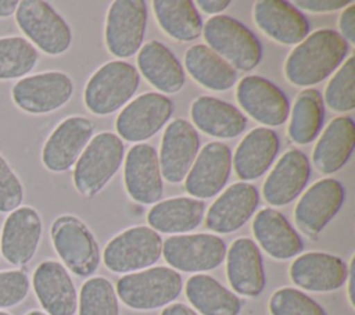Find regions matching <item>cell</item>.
Instances as JSON below:
<instances>
[{"mask_svg":"<svg viewBox=\"0 0 355 315\" xmlns=\"http://www.w3.org/2000/svg\"><path fill=\"white\" fill-rule=\"evenodd\" d=\"M252 233L259 247L275 259L298 255L304 243L287 218L275 208L261 210L252 221Z\"/></svg>","mask_w":355,"mask_h":315,"instance_id":"484cf974","label":"cell"},{"mask_svg":"<svg viewBox=\"0 0 355 315\" xmlns=\"http://www.w3.org/2000/svg\"><path fill=\"white\" fill-rule=\"evenodd\" d=\"M236 97L240 107L262 125L279 126L288 118L290 104L286 94L262 76H244L237 85Z\"/></svg>","mask_w":355,"mask_h":315,"instance_id":"e0dca14e","label":"cell"},{"mask_svg":"<svg viewBox=\"0 0 355 315\" xmlns=\"http://www.w3.org/2000/svg\"><path fill=\"white\" fill-rule=\"evenodd\" d=\"M184 294L198 315H239L243 307L233 291L205 273L190 276Z\"/></svg>","mask_w":355,"mask_h":315,"instance_id":"1f68e13d","label":"cell"},{"mask_svg":"<svg viewBox=\"0 0 355 315\" xmlns=\"http://www.w3.org/2000/svg\"><path fill=\"white\" fill-rule=\"evenodd\" d=\"M147 22V7L143 0H116L107 12L105 46L119 58L132 57L140 50Z\"/></svg>","mask_w":355,"mask_h":315,"instance_id":"8fae6325","label":"cell"},{"mask_svg":"<svg viewBox=\"0 0 355 315\" xmlns=\"http://www.w3.org/2000/svg\"><path fill=\"white\" fill-rule=\"evenodd\" d=\"M37 61L39 51L24 36H0V82L28 76Z\"/></svg>","mask_w":355,"mask_h":315,"instance_id":"d590c367","label":"cell"},{"mask_svg":"<svg viewBox=\"0 0 355 315\" xmlns=\"http://www.w3.org/2000/svg\"><path fill=\"white\" fill-rule=\"evenodd\" d=\"M123 160V143L111 132L92 137L75 162L72 179L83 197H93L111 180Z\"/></svg>","mask_w":355,"mask_h":315,"instance_id":"3957f363","label":"cell"},{"mask_svg":"<svg viewBox=\"0 0 355 315\" xmlns=\"http://www.w3.org/2000/svg\"><path fill=\"white\" fill-rule=\"evenodd\" d=\"M352 1L348 0H295L293 6L301 10L312 11V12H329L344 8L349 6Z\"/></svg>","mask_w":355,"mask_h":315,"instance_id":"b9f144b4","label":"cell"},{"mask_svg":"<svg viewBox=\"0 0 355 315\" xmlns=\"http://www.w3.org/2000/svg\"><path fill=\"white\" fill-rule=\"evenodd\" d=\"M72 93L73 82L65 72L44 71L17 80L11 87V100L26 114L44 115L65 105Z\"/></svg>","mask_w":355,"mask_h":315,"instance_id":"9c48e42d","label":"cell"},{"mask_svg":"<svg viewBox=\"0 0 355 315\" xmlns=\"http://www.w3.org/2000/svg\"><path fill=\"white\" fill-rule=\"evenodd\" d=\"M226 243L212 233L175 235L162 241L166 264L189 273H201L218 268L226 257Z\"/></svg>","mask_w":355,"mask_h":315,"instance_id":"30bf717a","label":"cell"},{"mask_svg":"<svg viewBox=\"0 0 355 315\" xmlns=\"http://www.w3.org/2000/svg\"><path fill=\"white\" fill-rule=\"evenodd\" d=\"M200 150V137L191 124L173 119L164 130L158 155L161 175L171 183H179L187 176Z\"/></svg>","mask_w":355,"mask_h":315,"instance_id":"d6986e66","label":"cell"},{"mask_svg":"<svg viewBox=\"0 0 355 315\" xmlns=\"http://www.w3.org/2000/svg\"><path fill=\"white\" fill-rule=\"evenodd\" d=\"M338 28L345 42L355 43V4L351 3L344 8L338 19Z\"/></svg>","mask_w":355,"mask_h":315,"instance_id":"7bdbcfd3","label":"cell"},{"mask_svg":"<svg viewBox=\"0 0 355 315\" xmlns=\"http://www.w3.org/2000/svg\"><path fill=\"white\" fill-rule=\"evenodd\" d=\"M270 315H327L313 298L294 287L276 290L268 304Z\"/></svg>","mask_w":355,"mask_h":315,"instance_id":"f35d334b","label":"cell"},{"mask_svg":"<svg viewBox=\"0 0 355 315\" xmlns=\"http://www.w3.org/2000/svg\"><path fill=\"white\" fill-rule=\"evenodd\" d=\"M153 10L162 31L175 40L191 42L202 32L201 17L190 0H154Z\"/></svg>","mask_w":355,"mask_h":315,"instance_id":"836d02e7","label":"cell"},{"mask_svg":"<svg viewBox=\"0 0 355 315\" xmlns=\"http://www.w3.org/2000/svg\"><path fill=\"white\" fill-rule=\"evenodd\" d=\"M31 279L24 269L0 271V309L19 305L29 294Z\"/></svg>","mask_w":355,"mask_h":315,"instance_id":"ab89813d","label":"cell"},{"mask_svg":"<svg viewBox=\"0 0 355 315\" xmlns=\"http://www.w3.org/2000/svg\"><path fill=\"white\" fill-rule=\"evenodd\" d=\"M355 147V124L351 117L334 118L322 132L312 162L322 173H334L349 160Z\"/></svg>","mask_w":355,"mask_h":315,"instance_id":"4316f807","label":"cell"},{"mask_svg":"<svg viewBox=\"0 0 355 315\" xmlns=\"http://www.w3.org/2000/svg\"><path fill=\"white\" fill-rule=\"evenodd\" d=\"M291 282L302 290L329 293L347 283L348 266L337 255L311 251L298 255L290 265Z\"/></svg>","mask_w":355,"mask_h":315,"instance_id":"ffe728a7","label":"cell"},{"mask_svg":"<svg viewBox=\"0 0 355 315\" xmlns=\"http://www.w3.org/2000/svg\"><path fill=\"white\" fill-rule=\"evenodd\" d=\"M31 286L47 315H75L78 291L68 269L61 262L42 261L32 273Z\"/></svg>","mask_w":355,"mask_h":315,"instance_id":"2e32d148","label":"cell"},{"mask_svg":"<svg viewBox=\"0 0 355 315\" xmlns=\"http://www.w3.org/2000/svg\"><path fill=\"white\" fill-rule=\"evenodd\" d=\"M123 183L129 197L140 204H157L164 193L157 150L147 143L133 146L125 158Z\"/></svg>","mask_w":355,"mask_h":315,"instance_id":"ac0fdd59","label":"cell"},{"mask_svg":"<svg viewBox=\"0 0 355 315\" xmlns=\"http://www.w3.org/2000/svg\"><path fill=\"white\" fill-rule=\"evenodd\" d=\"M159 315H198V314L183 303H173L164 307Z\"/></svg>","mask_w":355,"mask_h":315,"instance_id":"f6af8a7d","label":"cell"},{"mask_svg":"<svg viewBox=\"0 0 355 315\" xmlns=\"http://www.w3.org/2000/svg\"><path fill=\"white\" fill-rule=\"evenodd\" d=\"M25 315H47V314L43 312V311H40V309H31V311H28Z\"/></svg>","mask_w":355,"mask_h":315,"instance_id":"c3c4849f","label":"cell"},{"mask_svg":"<svg viewBox=\"0 0 355 315\" xmlns=\"http://www.w3.org/2000/svg\"><path fill=\"white\" fill-rule=\"evenodd\" d=\"M208 47L239 71L254 69L262 57L257 36L240 21L229 15H215L202 28Z\"/></svg>","mask_w":355,"mask_h":315,"instance_id":"52a82bcc","label":"cell"},{"mask_svg":"<svg viewBox=\"0 0 355 315\" xmlns=\"http://www.w3.org/2000/svg\"><path fill=\"white\" fill-rule=\"evenodd\" d=\"M137 69L125 61L115 60L100 67L87 80L83 101L96 115H108L123 107L139 87Z\"/></svg>","mask_w":355,"mask_h":315,"instance_id":"8992f818","label":"cell"},{"mask_svg":"<svg viewBox=\"0 0 355 315\" xmlns=\"http://www.w3.org/2000/svg\"><path fill=\"white\" fill-rule=\"evenodd\" d=\"M204 201L191 197H173L154 204L147 214V222L157 233L186 235L202 222Z\"/></svg>","mask_w":355,"mask_h":315,"instance_id":"4dcf8cb0","label":"cell"},{"mask_svg":"<svg viewBox=\"0 0 355 315\" xmlns=\"http://www.w3.org/2000/svg\"><path fill=\"white\" fill-rule=\"evenodd\" d=\"M348 43L333 29L308 35L288 54L284 62L287 80L294 86H312L333 74L344 61Z\"/></svg>","mask_w":355,"mask_h":315,"instance_id":"6da1fadb","label":"cell"},{"mask_svg":"<svg viewBox=\"0 0 355 315\" xmlns=\"http://www.w3.org/2000/svg\"><path fill=\"white\" fill-rule=\"evenodd\" d=\"M189 75L205 89L223 92L237 80L236 69L205 44H194L184 54Z\"/></svg>","mask_w":355,"mask_h":315,"instance_id":"d6a6232c","label":"cell"},{"mask_svg":"<svg viewBox=\"0 0 355 315\" xmlns=\"http://www.w3.org/2000/svg\"><path fill=\"white\" fill-rule=\"evenodd\" d=\"M226 276L230 287L240 296L257 297L266 284L262 254L248 237L236 239L226 250Z\"/></svg>","mask_w":355,"mask_h":315,"instance_id":"603a6c76","label":"cell"},{"mask_svg":"<svg viewBox=\"0 0 355 315\" xmlns=\"http://www.w3.org/2000/svg\"><path fill=\"white\" fill-rule=\"evenodd\" d=\"M258 203L259 194L254 185L233 183L211 204L205 215V226L220 235L236 232L252 216Z\"/></svg>","mask_w":355,"mask_h":315,"instance_id":"7402d4cb","label":"cell"},{"mask_svg":"<svg viewBox=\"0 0 355 315\" xmlns=\"http://www.w3.org/2000/svg\"><path fill=\"white\" fill-rule=\"evenodd\" d=\"M14 18L24 37L47 56L64 54L72 43L69 25L47 1L22 0Z\"/></svg>","mask_w":355,"mask_h":315,"instance_id":"277c9868","label":"cell"},{"mask_svg":"<svg viewBox=\"0 0 355 315\" xmlns=\"http://www.w3.org/2000/svg\"><path fill=\"white\" fill-rule=\"evenodd\" d=\"M173 103L161 93L147 92L133 99L118 115L115 128L121 139L140 143L154 136L171 118Z\"/></svg>","mask_w":355,"mask_h":315,"instance_id":"7c38bea8","label":"cell"},{"mask_svg":"<svg viewBox=\"0 0 355 315\" xmlns=\"http://www.w3.org/2000/svg\"><path fill=\"white\" fill-rule=\"evenodd\" d=\"M43 235V221L37 210L21 205L11 211L1 226L0 254L14 265L24 266L35 257Z\"/></svg>","mask_w":355,"mask_h":315,"instance_id":"5bb4252c","label":"cell"},{"mask_svg":"<svg viewBox=\"0 0 355 315\" xmlns=\"http://www.w3.org/2000/svg\"><path fill=\"white\" fill-rule=\"evenodd\" d=\"M196 4L207 14H219L230 4L229 0H197Z\"/></svg>","mask_w":355,"mask_h":315,"instance_id":"ee69618b","label":"cell"},{"mask_svg":"<svg viewBox=\"0 0 355 315\" xmlns=\"http://www.w3.org/2000/svg\"><path fill=\"white\" fill-rule=\"evenodd\" d=\"M326 104L337 112L352 111L355 107V58L351 56L338 68L324 89Z\"/></svg>","mask_w":355,"mask_h":315,"instance_id":"74e56055","label":"cell"},{"mask_svg":"<svg viewBox=\"0 0 355 315\" xmlns=\"http://www.w3.org/2000/svg\"><path fill=\"white\" fill-rule=\"evenodd\" d=\"M141 75L162 93H178L184 85V71L175 54L157 40L147 42L137 54Z\"/></svg>","mask_w":355,"mask_h":315,"instance_id":"f1b7e54d","label":"cell"},{"mask_svg":"<svg viewBox=\"0 0 355 315\" xmlns=\"http://www.w3.org/2000/svg\"><path fill=\"white\" fill-rule=\"evenodd\" d=\"M18 4V0H0V18H8L14 15Z\"/></svg>","mask_w":355,"mask_h":315,"instance_id":"bcb514c9","label":"cell"},{"mask_svg":"<svg viewBox=\"0 0 355 315\" xmlns=\"http://www.w3.org/2000/svg\"><path fill=\"white\" fill-rule=\"evenodd\" d=\"M182 287L183 282L178 271L169 266H150L119 278L115 291L128 308L153 311L173 303Z\"/></svg>","mask_w":355,"mask_h":315,"instance_id":"7a4b0ae2","label":"cell"},{"mask_svg":"<svg viewBox=\"0 0 355 315\" xmlns=\"http://www.w3.org/2000/svg\"><path fill=\"white\" fill-rule=\"evenodd\" d=\"M324 105L320 92L312 87L300 92L291 110L288 137L297 144L311 143L322 129Z\"/></svg>","mask_w":355,"mask_h":315,"instance_id":"e575fe53","label":"cell"},{"mask_svg":"<svg viewBox=\"0 0 355 315\" xmlns=\"http://www.w3.org/2000/svg\"><path fill=\"white\" fill-rule=\"evenodd\" d=\"M0 255H1V254H0Z\"/></svg>","mask_w":355,"mask_h":315,"instance_id":"f907efd6","label":"cell"},{"mask_svg":"<svg viewBox=\"0 0 355 315\" xmlns=\"http://www.w3.org/2000/svg\"><path fill=\"white\" fill-rule=\"evenodd\" d=\"M354 262H355V257L351 258V262H349V266H348V276H347L348 301H349L351 307H354Z\"/></svg>","mask_w":355,"mask_h":315,"instance_id":"7dc6e473","label":"cell"},{"mask_svg":"<svg viewBox=\"0 0 355 315\" xmlns=\"http://www.w3.org/2000/svg\"><path fill=\"white\" fill-rule=\"evenodd\" d=\"M51 244L62 265L76 276L87 278L100 265V248L92 230L73 215L57 216L50 228Z\"/></svg>","mask_w":355,"mask_h":315,"instance_id":"5b68a950","label":"cell"},{"mask_svg":"<svg viewBox=\"0 0 355 315\" xmlns=\"http://www.w3.org/2000/svg\"><path fill=\"white\" fill-rule=\"evenodd\" d=\"M279 146V136L273 129L261 126L248 132L234 151L236 175L243 180H252L263 175L272 165Z\"/></svg>","mask_w":355,"mask_h":315,"instance_id":"83f0119b","label":"cell"},{"mask_svg":"<svg viewBox=\"0 0 355 315\" xmlns=\"http://www.w3.org/2000/svg\"><path fill=\"white\" fill-rule=\"evenodd\" d=\"M190 117L201 132L219 139L236 137L247 125V118L239 108L209 96L197 97L191 103Z\"/></svg>","mask_w":355,"mask_h":315,"instance_id":"f546056e","label":"cell"},{"mask_svg":"<svg viewBox=\"0 0 355 315\" xmlns=\"http://www.w3.org/2000/svg\"><path fill=\"white\" fill-rule=\"evenodd\" d=\"M78 315H119L118 296L107 278L93 276L82 284Z\"/></svg>","mask_w":355,"mask_h":315,"instance_id":"8d00e7d4","label":"cell"},{"mask_svg":"<svg viewBox=\"0 0 355 315\" xmlns=\"http://www.w3.org/2000/svg\"><path fill=\"white\" fill-rule=\"evenodd\" d=\"M162 255V239L150 226H133L114 236L103 251L105 268L132 273L153 266Z\"/></svg>","mask_w":355,"mask_h":315,"instance_id":"ba28073f","label":"cell"},{"mask_svg":"<svg viewBox=\"0 0 355 315\" xmlns=\"http://www.w3.org/2000/svg\"><path fill=\"white\" fill-rule=\"evenodd\" d=\"M94 122L73 115L61 121L46 139L42 147V164L54 173L65 172L75 165L82 151L92 140Z\"/></svg>","mask_w":355,"mask_h":315,"instance_id":"4fadbf2b","label":"cell"},{"mask_svg":"<svg viewBox=\"0 0 355 315\" xmlns=\"http://www.w3.org/2000/svg\"><path fill=\"white\" fill-rule=\"evenodd\" d=\"M309 175L308 157L297 148L286 151L263 182V198L275 207L291 203L304 190Z\"/></svg>","mask_w":355,"mask_h":315,"instance_id":"cb8c5ba5","label":"cell"},{"mask_svg":"<svg viewBox=\"0 0 355 315\" xmlns=\"http://www.w3.org/2000/svg\"><path fill=\"white\" fill-rule=\"evenodd\" d=\"M257 26L270 39L282 44H298L309 32L305 15L283 0H259L254 6Z\"/></svg>","mask_w":355,"mask_h":315,"instance_id":"d4e9b609","label":"cell"},{"mask_svg":"<svg viewBox=\"0 0 355 315\" xmlns=\"http://www.w3.org/2000/svg\"><path fill=\"white\" fill-rule=\"evenodd\" d=\"M0 315H11L10 312H7V311H3V309H0Z\"/></svg>","mask_w":355,"mask_h":315,"instance_id":"681fc988","label":"cell"},{"mask_svg":"<svg viewBox=\"0 0 355 315\" xmlns=\"http://www.w3.org/2000/svg\"><path fill=\"white\" fill-rule=\"evenodd\" d=\"M344 198V187L337 179L324 178L315 182L295 205L294 222L297 228L308 237L316 239L336 216Z\"/></svg>","mask_w":355,"mask_h":315,"instance_id":"9a60e30c","label":"cell"},{"mask_svg":"<svg viewBox=\"0 0 355 315\" xmlns=\"http://www.w3.org/2000/svg\"><path fill=\"white\" fill-rule=\"evenodd\" d=\"M232 169L230 148L220 142H211L198 151L187 176L184 187L196 198H211L226 185Z\"/></svg>","mask_w":355,"mask_h":315,"instance_id":"44dd1931","label":"cell"},{"mask_svg":"<svg viewBox=\"0 0 355 315\" xmlns=\"http://www.w3.org/2000/svg\"><path fill=\"white\" fill-rule=\"evenodd\" d=\"M24 185L6 157L0 153V214H10L22 205Z\"/></svg>","mask_w":355,"mask_h":315,"instance_id":"60d3db41","label":"cell"}]
</instances>
